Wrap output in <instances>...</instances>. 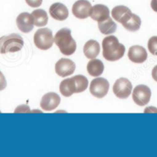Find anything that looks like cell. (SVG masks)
<instances>
[{
  "label": "cell",
  "mask_w": 157,
  "mask_h": 157,
  "mask_svg": "<svg viewBox=\"0 0 157 157\" xmlns=\"http://www.w3.org/2000/svg\"><path fill=\"white\" fill-rule=\"evenodd\" d=\"M102 47L103 57L111 62L119 60L125 53L124 45L120 44L115 36L105 37L102 42Z\"/></svg>",
  "instance_id": "6da1fadb"
},
{
  "label": "cell",
  "mask_w": 157,
  "mask_h": 157,
  "mask_svg": "<svg viewBox=\"0 0 157 157\" xmlns=\"http://www.w3.org/2000/svg\"><path fill=\"white\" fill-rule=\"evenodd\" d=\"M54 43L58 47L61 53L65 56H70L76 51V42L72 37L71 31L67 28H62L56 33Z\"/></svg>",
  "instance_id": "7a4b0ae2"
},
{
  "label": "cell",
  "mask_w": 157,
  "mask_h": 157,
  "mask_svg": "<svg viewBox=\"0 0 157 157\" xmlns=\"http://www.w3.org/2000/svg\"><path fill=\"white\" fill-rule=\"evenodd\" d=\"M23 46L24 40L18 34H11L0 37V53L2 54L19 51Z\"/></svg>",
  "instance_id": "3957f363"
},
{
  "label": "cell",
  "mask_w": 157,
  "mask_h": 157,
  "mask_svg": "<svg viewBox=\"0 0 157 157\" xmlns=\"http://www.w3.org/2000/svg\"><path fill=\"white\" fill-rule=\"evenodd\" d=\"M54 41V37L49 28H41L34 33V43L38 49L47 51L52 47Z\"/></svg>",
  "instance_id": "277c9868"
},
{
  "label": "cell",
  "mask_w": 157,
  "mask_h": 157,
  "mask_svg": "<svg viewBox=\"0 0 157 157\" xmlns=\"http://www.w3.org/2000/svg\"><path fill=\"white\" fill-rule=\"evenodd\" d=\"M133 86L128 78H120L115 82L113 86V92L117 98L126 99L130 95Z\"/></svg>",
  "instance_id": "5b68a950"
},
{
  "label": "cell",
  "mask_w": 157,
  "mask_h": 157,
  "mask_svg": "<svg viewBox=\"0 0 157 157\" xmlns=\"http://www.w3.org/2000/svg\"><path fill=\"white\" fill-rule=\"evenodd\" d=\"M109 82L104 78H96L91 81L90 85V92L93 96L102 98L106 96L109 91Z\"/></svg>",
  "instance_id": "8992f818"
},
{
  "label": "cell",
  "mask_w": 157,
  "mask_h": 157,
  "mask_svg": "<svg viewBox=\"0 0 157 157\" xmlns=\"http://www.w3.org/2000/svg\"><path fill=\"white\" fill-rule=\"evenodd\" d=\"M151 90L145 85H139L134 88L132 95L134 102L139 106H144L150 102L151 98Z\"/></svg>",
  "instance_id": "52a82bcc"
},
{
  "label": "cell",
  "mask_w": 157,
  "mask_h": 157,
  "mask_svg": "<svg viewBox=\"0 0 157 157\" xmlns=\"http://www.w3.org/2000/svg\"><path fill=\"white\" fill-rule=\"evenodd\" d=\"M76 65L71 59L62 58L55 64V72L61 77H67L73 74Z\"/></svg>",
  "instance_id": "ba28073f"
},
{
  "label": "cell",
  "mask_w": 157,
  "mask_h": 157,
  "mask_svg": "<svg viewBox=\"0 0 157 157\" xmlns=\"http://www.w3.org/2000/svg\"><path fill=\"white\" fill-rule=\"evenodd\" d=\"M92 6L87 0H78L72 7V13L76 18L85 19L90 16V12Z\"/></svg>",
  "instance_id": "9c48e42d"
},
{
  "label": "cell",
  "mask_w": 157,
  "mask_h": 157,
  "mask_svg": "<svg viewBox=\"0 0 157 157\" xmlns=\"http://www.w3.org/2000/svg\"><path fill=\"white\" fill-rule=\"evenodd\" d=\"M61 103V98L57 93L48 92L41 100V108L46 111H51L55 109Z\"/></svg>",
  "instance_id": "30bf717a"
},
{
  "label": "cell",
  "mask_w": 157,
  "mask_h": 157,
  "mask_svg": "<svg viewBox=\"0 0 157 157\" xmlns=\"http://www.w3.org/2000/svg\"><path fill=\"white\" fill-rule=\"evenodd\" d=\"M16 25L18 29L23 33H29L34 28V18L31 14L22 12L16 18Z\"/></svg>",
  "instance_id": "8fae6325"
},
{
  "label": "cell",
  "mask_w": 157,
  "mask_h": 157,
  "mask_svg": "<svg viewBox=\"0 0 157 157\" xmlns=\"http://www.w3.org/2000/svg\"><path fill=\"white\" fill-rule=\"evenodd\" d=\"M147 51L145 48L139 45H134L129 49L128 58L134 63H143L147 59Z\"/></svg>",
  "instance_id": "7c38bea8"
},
{
  "label": "cell",
  "mask_w": 157,
  "mask_h": 157,
  "mask_svg": "<svg viewBox=\"0 0 157 157\" xmlns=\"http://www.w3.org/2000/svg\"><path fill=\"white\" fill-rule=\"evenodd\" d=\"M49 13L54 19L58 21H64L69 15L67 8L61 2H55L50 6Z\"/></svg>",
  "instance_id": "4fadbf2b"
},
{
  "label": "cell",
  "mask_w": 157,
  "mask_h": 157,
  "mask_svg": "<svg viewBox=\"0 0 157 157\" xmlns=\"http://www.w3.org/2000/svg\"><path fill=\"white\" fill-rule=\"evenodd\" d=\"M90 17L97 22L103 21L110 18V10L104 5H95L91 9Z\"/></svg>",
  "instance_id": "5bb4252c"
},
{
  "label": "cell",
  "mask_w": 157,
  "mask_h": 157,
  "mask_svg": "<svg viewBox=\"0 0 157 157\" xmlns=\"http://www.w3.org/2000/svg\"><path fill=\"white\" fill-rule=\"evenodd\" d=\"M131 10L128 7L124 6H116L111 12L113 18L121 24L131 15Z\"/></svg>",
  "instance_id": "9a60e30c"
},
{
  "label": "cell",
  "mask_w": 157,
  "mask_h": 157,
  "mask_svg": "<svg viewBox=\"0 0 157 157\" xmlns=\"http://www.w3.org/2000/svg\"><path fill=\"white\" fill-rule=\"evenodd\" d=\"M100 47L98 42L95 40H89L84 46V53L87 58L90 59H95L100 53Z\"/></svg>",
  "instance_id": "2e32d148"
},
{
  "label": "cell",
  "mask_w": 157,
  "mask_h": 157,
  "mask_svg": "<svg viewBox=\"0 0 157 157\" xmlns=\"http://www.w3.org/2000/svg\"><path fill=\"white\" fill-rule=\"evenodd\" d=\"M59 90L64 97H70L74 93H76V86L74 78H68L63 80L59 86Z\"/></svg>",
  "instance_id": "e0dca14e"
},
{
  "label": "cell",
  "mask_w": 157,
  "mask_h": 157,
  "mask_svg": "<svg viewBox=\"0 0 157 157\" xmlns=\"http://www.w3.org/2000/svg\"><path fill=\"white\" fill-rule=\"evenodd\" d=\"M87 73L94 77H97L103 73L104 65L101 60L97 59H93L89 61L87 66Z\"/></svg>",
  "instance_id": "ac0fdd59"
},
{
  "label": "cell",
  "mask_w": 157,
  "mask_h": 157,
  "mask_svg": "<svg viewBox=\"0 0 157 157\" xmlns=\"http://www.w3.org/2000/svg\"><path fill=\"white\" fill-rule=\"evenodd\" d=\"M123 26L130 31H136L140 28L141 19L137 15L132 13L131 15L122 23Z\"/></svg>",
  "instance_id": "d6986e66"
},
{
  "label": "cell",
  "mask_w": 157,
  "mask_h": 157,
  "mask_svg": "<svg viewBox=\"0 0 157 157\" xmlns=\"http://www.w3.org/2000/svg\"><path fill=\"white\" fill-rule=\"evenodd\" d=\"M31 15L34 18V25L36 27H43L48 24V14L43 9H36L33 11Z\"/></svg>",
  "instance_id": "ffe728a7"
},
{
  "label": "cell",
  "mask_w": 157,
  "mask_h": 157,
  "mask_svg": "<svg viewBox=\"0 0 157 157\" xmlns=\"http://www.w3.org/2000/svg\"><path fill=\"white\" fill-rule=\"evenodd\" d=\"M98 28L102 34L108 35L115 32L117 30V25L112 18H108L104 21L98 22Z\"/></svg>",
  "instance_id": "44dd1931"
},
{
  "label": "cell",
  "mask_w": 157,
  "mask_h": 157,
  "mask_svg": "<svg viewBox=\"0 0 157 157\" xmlns=\"http://www.w3.org/2000/svg\"><path fill=\"white\" fill-rule=\"evenodd\" d=\"M76 86V93H81L85 91L88 86V80L83 75H78L74 76Z\"/></svg>",
  "instance_id": "7402d4cb"
},
{
  "label": "cell",
  "mask_w": 157,
  "mask_h": 157,
  "mask_svg": "<svg viewBox=\"0 0 157 157\" xmlns=\"http://www.w3.org/2000/svg\"><path fill=\"white\" fill-rule=\"evenodd\" d=\"M148 50L150 53L157 56V36L150 37L148 41Z\"/></svg>",
  "instance_id": "603a6c76"
},
{
  "label": "cell",
  "mask_w": 157,
  "mask_h": 157,
  "mask_svg": "<svg viewBox=\"0 0 157 157\" xmlns=\"http://www.w3.org/2000/svg\"><path fill=\"white\" fill-rule=\"evenodd\" d=\"M15 113H30V108L28 105H20L15 109Z\"/></svg>",
  "instance_id": "cb8c5ba5"
},
{
  "label": "cell",
  "mask_w": 157,
  "mask_h": 157,
  "mask_svg": "<svg viewBox=\"0 0 157 157\" xmlns=\"http://www.w3.org/2000/svg\"><path fill=\"white\" fill-rule=\"evenodd\" d=\"M43 0H26V3L29 5L30 7L38 8L42 5Z\"/></svg>",
  "instance_id": "d4e9b609"
},
{
  "label": "cell",
  "mask_w": 157,
  "mask_h": 157,
  "mask_svg": "<svg viewBox=\"0 0 157 157\" xmlns=\"http://www.w3.org/2000/svg\"><path fill=\"white\" fill-rule=\"evenodd\" d=\"M6 86H7V82H6L4 75L0 71V91L4 90Z\"/></svg>",
  "instance_id": "484cf974"
},
{
  "label": "cell",
  "mask_w": 157,
  "mask_h": 157,
  "mask_svg": "<svg viewBox=\"0 0 157 157\" xmlns=\"http://www.w3.org/2000/svg\"><path fill=\"white\" fill-rule=\"evenodd\" d=\"M145 113H157V108L155 107H148L144 110Z\"/></svg>",
  "instance_id": "4316f807"
},
{
  "label": "cell",
  "mask_w": 157,
  "mask_h": 157,
  "mask_svg": "<svg viewBox=\"0 0 157 157\" xmlns=\"http://www.w3.org/2000/svg\"><path fill=\"white\" fill-rule=\"evenodd\" d=\"M152 76H153V79L157 82V65L154 67V68L152 70Z\"/></svg>",
  "instance_id": "83f0119b"
},
{
  "label": "cell",
  "mask_w": 157,
  "mask_h": 157,
  "mask_svg": "<svg viewBox=\"0 0 157 157\" xmlns=\"http://www.w3.org/2000/svg\"><path fill=\"white\" fill-rule=\"evenodd\" d=\"M151 8L154 12H157V0H152L151 1Z\"/></svg>",
  "instance_id": "f1b7e54d"
}]
</instances>
